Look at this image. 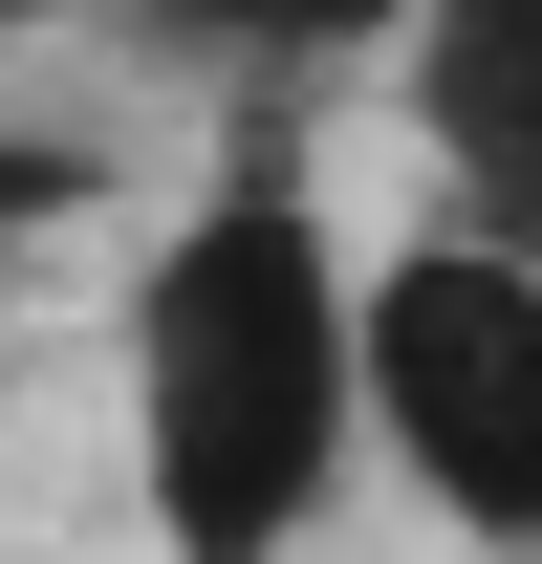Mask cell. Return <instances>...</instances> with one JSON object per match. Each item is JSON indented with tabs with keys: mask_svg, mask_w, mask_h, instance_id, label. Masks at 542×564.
<instances>
[{
	"mask_svg": "<svg viewBox=\"0 0 542 564\" xmlns=\"http://www.w3.org/2000/svg\"><path fill=\"white\" fill-rule=\"evenodd\" d=\"M391 109L412 152H434V239H477V261H521L542 282V0H434L391 44Z\"/></svg>",
	"mask_w": 542,
	"mask_h": 564,
	"instance_id": "obj_3",
	"label": "cell"
},
{
	"mask_svg": "<svg viewBox=\"0 0 542 564\" xmlns=\"http://www.w3.org/2000/svg\"><path fill=\"white\" fill-rule=\"evenodd\" d=\"M369 456L477 564H542V282L477 239L369 261Z\"/></svg>",
	"mask_w": 542,
	"mask_h": 564,
	"instance_id": "obj_2",
	"label": "cell"
},
{
	"mask_svg": "<svg viewBox=\"0 0 542 564\" xmlns=\"http://www.w3.org/2000/svg\"><path fill=\"white\" fill-rule=\"evenodd\" d=\"M369 456V261L326 174L239 131L131 261V499L152 564H304Z\"/></svg>",
	"mask_w": 542,
	"mask_h": 564,
	"instance_id": "obj_1",
	"label": "cell"
}]
</instances>
